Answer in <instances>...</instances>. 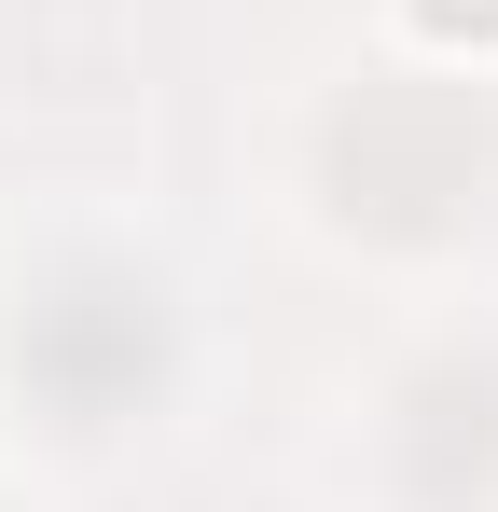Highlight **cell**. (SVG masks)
<instances>
[{
  "instance_id": "1",
  "label": "cell",
  "mask_w": 498,
  "mask_h": 512,
  "mask_svg": "<svg viewBox=\"0 0 498 512\" xmlns=\"http://www.w3.org/2000/svg\"><path fill=\"white\" fill-rule=\"evenodd\" d=\"M415 28H443V42H498V0H415Z\"/></svg>"
}]
</instances>
